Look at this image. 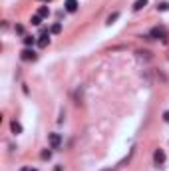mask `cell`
Masks as SVG:
<instances>
[{
	"mask_svg": "<svg viewBox=\"0 0 169 171\" xmlns=\"http://www.w3.org/2000/svg\"><path fill=\"white\" fill-rule=\"evenodd\" d=\"M50 32H52V34H60V32H62V24H60V22H56L52 28H50Z\"/></svg>",
	"mask_w": 169,
	"mask_h": 171,
	"instance_id": "8fae6325",
	"label": "cell"
},
{
	"mask_svg": "<svg viewBox=\"0 0 169 171\" xmlns=\"http://www.w3.org/2000/svg\"><path fill=\"white\" fill-rule=\"evenodd\" d=\"M30 22L34 24V26H40V24H42V16H40V14H36V16H32V20H30Z\"/></svg>",
	"mask_w": 169,
	"mask_h": 171,
	"instance_id": "4fadbf2b",
	"label": "cell"
},
{
	"mask_svg": "<svg viewBox=\"0 0 169 171\" xmlns=\"http://www.w3.org/2000/svg\"><path fill=\"white\" fill-rule=\"evenodd\" d=\"M48 141H50V145H52V149H58V147H60V143H62V135H60V133H50Z\"/></svg>",
	"mask_w": 169,
	"mask_h": 171,
	"instance_id": "7a4b0ae2",
	"label": "cell"
},
{
	"mask_svg": "<svg viewBox=\"0 0 169 171\" xmlns=\"http://www.w3.org/2000/svg\"><path fill=\"white\" fill-rule=\"evenodd\" d=\"M145 6H147V0H135V2H133V10H135V12L143 10Z\"/></svg>",
	"mask_w": 169,
	"mask_h": 171,
	"instance_id": "8992f818",
	"label": "cell"
},
{
	"mask_svg": "<svg viewBox=\"0 0 169 171\" xmlns=\"http://www.w3.org/2000/svg\"><path fill=\"white\" fill-rule=\"evenodd\" d=\"M117 18H120V14H117V12H113V14H109L108 16V20H105V24H113V22H116V20Z\"/></svg>",
	"mask_w": 169,
	"mask_h": 171,
	"instance_id": "30bf717a",
	"label": "cell"
},
{
	"mask_svg": "<svg viewBox=\"0 0 169 171\" xmlns=\"http://www.w3.org/2000/svg\"><path fill=\"white\" fill-rule=\"evenodd\" d=\"M38 14H40L42 18H46V16H50V10H48V6H40V10H38Z\"/></svg>",
	"mask_w": 169,
	"mask_h": 171,
	"instance_id": "7c38bea8",
	"label": "cell"
},
{
	"mask_svg": "<svg viewBox=\"0 0 169 171\" xmlns=\"http://www.w3.org/2000/svg\"><path fill=\"white\" fill-rule=\"evenodd\" d=\"M165 159H167V157H165V151H163V149H155V153H153V161H155V163H157V165H163V163H165Z\"/></svg>",
	"mask_w": 169,
	"mask_h": 171,
	"instance_id": "3957f363",
	"label": "cell"
},
{
	"mask_svg": "<svg viewBox=\"0 0 169 171\" xmlns=\"http://www.w3.org/2000/svg\"><path fill=\"white\" fill-rule=\"evenodd\" d=\"M20 56H22V60H26V62H34V60H36V52L30 50V48L22 50V54H20Z\"/></svg>",
	"mask_w": 169,
	"mask_h": 171,
	"instance_id": "277c9868",
	"label": "cell"
},
{
	"mask_svg": "<svg viewBox=\"0 0 169 171\" xmlns=\"http://www.w3.org/2000/svg\"><path fill=\"white\" fill-rule=\"evenodd\" d=\"M10 127H12V131H14L16 135H18V133H22V126H20L18 122H12V126H10Z\"/></svg>",
	"mask_w": 169,
	"mask_h": 171,
	"instance_id": "9c48e42d",
	"label": "cell"
},
{
	"mask_svg": "<svg viewBox=\"0 0 169 171\" xmlns=\"http://www.w3.org/2000/svg\"><path fill=\"white\" fill-rule=\"evenodd\" d=\"M149 38H161V42H167V32H165V28H159V26L151 28Z\"/></svg>",
	"mask_w": 169,
	"mask_h": 171,
	"instance_id": "6da1fadb",
	"label": "cell"
},
{
	"mask_svg": "<svg viewBox=\"0 0 169 171\" xmlns=\"http://www.w3.org/2000/svg\"><path fill=\"white\" fill-rule=\"evenodd\" d=\"M16 32H18V34H24V26H20V24H16Z\"/></svg>",
	"mask_w": 169,
	"mask_h": 171,
	"instance_id": "2e32d148",
	"label": "cell"
},
{
	"mask_svg": "<svg viewBox=\"0 0 169 171\" xmlns=\"http://www.w3.org/2000/svg\"><path fill=\"white\" fill-rule=\"evenodd\" d=\"M163 119H165V122H169V111H165V114H163Z\"/></svg>",
	"mask_w": 169,
	"mask_h": 171,
	"instance_id": "e0dca14e",
	"label": "cell"
},
{
	"mask_svg": "<svg viewBox=\"0 0 169 171\" xmlns=\"http://www.w3.org/2000/svg\"><path fill=\"white\" fill-rule=\"evenodd\" d=\"M40 157L42 159H50V157H52V151H50V149H44V151L40 153Z\"/></svg>",
	"mask_w": 169,
	"mask_h": 171,
	"instance_id": "5bb4252c",
	"label": "cell"
},
{
	"mask_svg": "<svg viewBox=\"0 0 169 171\" xmlns=\"http://www.w3.org/2000/svg\"><path fill=\"white\" fill-rule=\"evenodd\" d=\"M34 42H36V38H34V36H24V46H26V48L34 46Z\"/></svg>",
	"mask_w": 169,
	"mask_h": 171,
	"instance_id": "ba28073f",
	"label": "cell"
},
{
	"mask_svg": "<svg viewBox=\"0 0 169 171\" xmlns=\"http://www.w3.org/2000/svg\"><path fill=\"white\" fill-rule=\"evenodd\" d=\"M48 44H50V38H48V34H42V36H40V40H38V46H40V48H46Z\"/></svg>",
	"mask_w": 169,
	"mask_h": 171,
	"instance_id": "52a82bcc",
	"label": "cell"
},
{
	"mask_svg": "<svg viewBox=\"0 0 169 171\" xmlns=\"http://www.w3.org/2000/svg\"><path fill=\"white\" fill-rule=\"evenodd\" d=\"M20 171H30V169H26V167H22V169H20Z\"/></svg>",
	"mask_w": 169,
	"mask_h": 171,
	"instance_id": "ac0fdd59",
	"label": "cell"
},
{
	"mask_svg": "<svg viewBox=\"0 0 169 171\" xmlns=\"http://www.w3.org/2000/svg\"><path fill=\"white\" fill-rule=\"evenodd\" d=\"M105 171H113V169H105Z\"/></svg>",
	"mask_w": 169,
	"mask_h": 171,
	"instance_id": "d6986e66",
	"label": "cell"
},
{
	"mask_svg": "<svg viewBox=\"0 0 169 171\" xmlns=\"http://www.w3.org/2000/svg\"><path fill=\"white\" fill-rule=\"evenodd\" d=\"M167 8H169V4H167V2H159V4H157V10H159V12L167 10Z\"/></svg>",
	"mask_w": 169,
	"mask_h": 171,
	"instance_id": "9a60e30c",
	"label": "cell"
},
{
	"mask_svg": "<svg viewBox=\"0 0 169 171\" xmlns=\"http://www.w3.org/2000/svg\"><path fill=\"white\" fill-rule=\"evenodd\" d=\"M64 6H66L68 12H76V10H78V0H66Z\"/></svg>",
	"mask_w": 169,
	"mask_h": 171,
	"instance_id": "5b68a950",
	"label": "cell"
},
{
	"mask_svg": "<svg viewBox=\"0 0 169 171\" xmlns=\"http://www.w3.org/2000/svg\"><path fill=\"white\" fill-rule=\"evenodd\" d=\"M30 171H38V169H30Z\"/></svg>",
	"mask_w": 169,
	"mask_h": 171,
	"instance_id": "ffe728a7",
	"label": "cell"
}]
</instances>
